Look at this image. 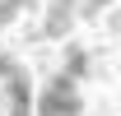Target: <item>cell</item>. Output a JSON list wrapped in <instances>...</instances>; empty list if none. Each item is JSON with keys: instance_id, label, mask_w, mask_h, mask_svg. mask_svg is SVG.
I'll list each match as a JSON object with an SVG mask.
<instances>
[{"instance_id": "5b68a950", "label": "cell", "mask_w": 121, "mask_h": 116, "mask_svg": "<svg viewBox=\"0 0 121 116\" xmlns=\"http://www.w3.org/2000/svg\"><path fill=\"white\" fill-rule=\"evenodd\" d=\"M33 0H0V23H5V19H14L19 9H28Z\"/></svg>"}, {"instance_id": "7a4b0ae2", "label": "cell", "mask_w": 121, "mask_h": 116, "mask_svg": "<svg viewBox=\"0 0 121 116\" xmlns=\"http://www.w3.org/2000/svg\"><path fill=\"white\" fill-rule=\"evenodd\" d=\"M0 84L9 88V116H33V98H28V79H23V65L9 60L5 74H0Z\"/></svg>"}, {"instance_id": "52a82bcc", "label": "cell", "mask_w": 121, "mask_h": 116, "mask_svg": "<svg viewBox=\"0 0 121 116\" xmlns=\"http://www.w3.org/2000/svg\"><path fill=\"white\" fill-rule=\"evenodd\" d=\"M9 60H14V56H9V51H0V74H5V65H9Z\"/></svg>"}, {"instance_id": "277c9868", "label": "cell", "mask_w": 121, "mask_h": 116, "mask_svg": "<svg viewBox=\"0 0 121 116\" xmlns=\"http://www.w3.org/2000/svg\"><path fill=\"white\" fill-rule=\"evenodd\" d=\"M84 70H89V51H84V46H70V60H65V74H70V79H79Z\"/></svg>"}, {"instance_id": "6da1fadb", "label": "cell", "mask_w": 121, "mask_h": 116, "mask_svg": "<svg viewBox=\"0 0 121 116\" xmlns=\"http://www.w3.org/2000/svg\"><path fill=\"white\" fill-rule=\"evenodd\" d=\"M79 107H84V102H79L70 74H56V79L42 88V102H37V112H42V116H79Z\"/></svg>"}, {"instance_id": "3957f363", "label": "cell", "mask_w": 121, "mask_h": 116, "mask_svg": "<svg viewBox=\"0 0 121 116\" xmlns=\"http://www.w3.org/2000/svg\"><path fill=\"white\" fill-rule=\"evenodd\" d=\"M70 19H75V0H51V14H47L42 33L47 37H60V33L70 28Z\"/></svg>"}, {"instance_id": "8992f818", "label": "cell", "mask_w": 121, "mask_h": 116, "mask_svg": "<svg viewBox=\"0 0 121 116\" xmlns=\"http://www.w3.org/2000/svg\"><path fill=\"white\" fill-rule=\"evenodd\" d=\"M103 5H107V0H84V19H89V14H98Z\"/></svg>"}]
</instances>
